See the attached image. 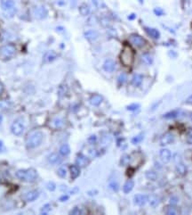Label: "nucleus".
I'll use <instances>...</instances> for the list:
<instances>
[{"label":"nucleus","mask_w":192,"mask_h":215,"mask_svg":"<svg viewBox=\"0 0 192 215\" xmlns=\"http://www.w3.org/2000/svg\"><path fill=\"white\" fill-rule=\"evenodd\" d=\"M43 133L41 131H32L26 138V147L27 148L33 149L39 147L43 141Z\"/></svg>","instance_id":"1"},{"label":"nucleus","mask_w":192,"mask_h":215,"mask_svg":"<svg viewBox=\"0 0 192 215\" xmlns=\"http://www.w3.org/2000/svg\"><path fill=\"white\" fill-rule=\"evenodd\" d=\"M15 175L17 178L24 182H33L37 179V176H38L37 171L32 168L19 170L16 172Z\"/></svg>","instance_id":"2"},{"label":"nucleus","mask_w":192,"mask_h":215,"mask_svg":"<svg viewBox=\"0 0 192 215\" xmlns=\"http://www.w3.org/2000/svg\"><path fill=\"white\" fill-rule=\"evenodd\" d=\"M134 60V52L129 45H124L120 54V61L124 66H131Z\"/></svg>","instance_id":"3"},{"label":"nucleus","mask_w":192,"mask_h":215,"mask_svg":"<svg viewBox=\"0 0 192 215\" xmlns=\"http://www.w3.org/2000/svg\"><path fill=\"white\" fill-rule=\"evenodd\" d=\"M17 49L14 45L12 44H6L0 48V59L7 61L12 59L16 55Z\"/></svg>","instance_id":"4"},{"label":"nucleus","mask_w":192,"mask_h":215,"mask_svg":"<svg viewBox=\"0 0 192 215\" xmlns=\"http://www.w3.org/2000/svg\"><path fill=\"white\" fill-rule=\"evenodd\" d=\"M11 131L12 134H14L15 136H20L21 135L24 131V125L23 122L20 120H17L15 122H13L11 126Z\"/></svg>","instance_id":"5"},{"label":"nucleus","mask_w":192,"mask_h":215,"mask_svg":"<svg viewBox=\"0 0 192 215\" xmlns=\"http://www.w3.org/2000/svg\"><path fill=\"white\" fill-rule=\"evenodd\" d=\"M34 15L38 20H44L47 17L48 11L44 6H37L34 8Z\"/></svg>","instance_id":"6"},{"label":"nucleus","mask_w":192,"mask_h":215,"mask_svg":"<svg viewBox=\"0 0 192 215\" xmlns=\"http://www.w3.org/2000/svg\"><path fill=\"white\" fill-rule=\"evenodd\" d=\"M129 40H130L131 44H133L136 48H143L146 45V40L138 34H132Z\"/></svg>","instance_id":"7"},{"label":"nucleus","mask_w":192,"mask_h":215,"mask_svg":"<svg viewBox=\"0 0 192 215\" xmlns=\"http://www.w3.org/2000/svg\"><path fill=\"white\" fill-rule=\"evenodd\" d=\"M89 159L87 158L86 155L84 154H77V158H76V164L78 166L79 168H84L87 167L89 164Z\"/></svg>","instance_id":"8"},{"label":"nucleus","mask_w":192,"mask_h":215,"mask_svg":"<svg viewBox=\"0 0 192 215\" xmlns=\"http://www.w3.org/2000/svg\"><path fill=\"white\" fill-rule=\"evenodd\" d=\"M39 197V192L37 190H30L28 193H26L23 197L25 202H33L35 200H37Z\"/></svg>","instance_id":"9"},{"label":"nucleus","mask_w":192,"mask_h":215,"mask_svg":"<svg viewBox=\"0 0 192 215\" xmlns=\"http://www.w3.org/2000/svg\"><path fill=\"white\" fill-rule=\"evenodd\" d=\"M0 6L4 12L9 11L12 8L15 7V3L13 0H1L0 2Z\"/></svg>","instance_id":"10"},{"label":"nucleus","mask_w":192,"mask_h":215,"mask_svg":"<svg viewBox=\"0 0 192 215\" xmlns=\"http://www.w3.org/2000/svg\"><path fill=\"white\" fill-rule=\"evenodd\" d=\"M49 125L52 129H62V128L64 127L65 122H64V121H63L62 119H61V118H54V119H53V120L50 122Z\"/></svg>","instance_id":"11"},{"label":"nucleus","mask_w":192,"mask_h":215,"mask_svg":"<svg viewBox=\"0 0 192 215\" xmlns=\"http://www.w3.org/2000/svg\"><path fill=\"white\" fill-rule=\"evenodd\" d=\"M174 140V137L173 134L171 133H165L164 135L162 136L160 138V144L161 146H167L172 144Z\"/></svg>","instance_id":"12"},{"label":"nucleus","mask_w":192,"mask_h":215,"mask_svg":"<svg viewBox=\"0 0 192 215\" xmlns=\"http://www.w3.org/2000/svg\"><path fill=\"white\" fill-rule=\"evenodd\" d=\"M103 69L107 72H112L116 69V62L112 59H107L103 63Z\"/></svg>","instance_id":"13"},{"label":"nucleus","mask_w":192,"mask_h":215,"mask_svg":"<svg viewBox=\"0 0 192 215\" xmlns=\"http://www.w3.org/2000/svg\"><path fill=\"white\" fill-rule=\"evenodd\" d=\"M133 201H134V203L137 204V205L143 206L148 202V197L145 196V195H143V194H138L136 196H134Z\"/></svg>","instance_id":"14"},{"label":"nucleus","mask_w":192,"mask_h":215,"mask_svg":"<svg viewBox=\"0 0 192 215\" xmlns=\"http://www.w3.org/2000/svg\"><path fill=\"white\" fill-rule=\"evenodd\" d=\"M56 58H57V54L54 51L50 50L44 54L43 57V61L44 63H48V62H52L53 61H54Z\"/></svg>","instance_id":"15"},{"label":"nucleus","mask_w":192,"mask_h":215,"mask_svg":"<svg viewBox=\"0 0 192 215\" xmlns=\"http://www.w3.org/2000/svg\"><path fill=\"white\" fill-rule=\"evenodd\" d=\"M159 155H160L162 161H163L164 162H170L171 158H172V154H171V152H170L168 149H166V148H163V149H161L160 152H159Z\"/></svg>","instance_id":"16"},{"label":"nucleus","mask_w":192,"mask_h":215,"mask_svg":"<svg viewBox=\"0 0 192 215\" xmlns=\"http://www.w3.org/2000/svg\"><path fill=\"white\" fill-rule=\"evenodd\" d=\"M85 38H87L88 41L92 42V41L96 40L99 38V33L96 31L90 30V31H87V32H85Z\"/></svg>","instance_id":"17"},{"label":"nucleus","mask_w":192,"mask_h":215,"mask_svg":"<svg viewBox=\"0 0 192 215\" xmlns=\"http://www.w3.org/2000/svg\"><path fill=\"white\" fill-rule=\"evenodd\" d=\"M89 101H90V104H91L92 105L98 106V105H100L101 103H102V101H103V98H102L101 95L96 94V95H93V96L90 98Z\"/></svg>","instance_id":"18"},{"label":"nucleus","mask_w":192,"mask_h":215,"mask_svg":"<svg viewBox=\"0 0 192 215\" xmlns=\"http://www.w3.org/2000/svg\"><path fill=\"white\" fill-rule=\"evenodd\" d=\"M145 31L148 33L149 36L153 38H155V39H157V38H160V33H159V31H157V29L149 28V27H145Z\"/></svg>","instance_id":"19"},{"label":"nucleus","mask_w":192,"mask_h":215,"mask_svg":"<svg viewBox=\"0 0 192 215\" xmlns=\"http://www.w3.org/2000/svg\"><path fill=\"white\" fill-rule=\"evenodd\" d=\"M143 76L139 73L134 74V75L133 76V78H132V84L135 87L141 86V85H142V83H143Z\"/></svg>","instance_id":"20"},{"label":"nucleus","mask_w":192,"mask_h":215,"mask_svg":"<svg viewBox=\"0 0 192 215\" xmlns=\"http://www.w3.org/2000/svg\"><path fill=\"white\" fill-rule=\"evenodd\" d=\"M148 202H149V205L151 207H157L159 203H160V198L157 197V196H155V195H151L148 197Z\"/></svg>","instance_id":"21"},{"label":"nucleus","mask_w":192,"mask_h":215,"mask_svg":"<svg viewBox=\"0 0 192 215\" xmlns=\"http://www.w3.org/2000/svg\"><path fill=\"white\" fill-rule=\"evenodd\" d=\"M48 161H49L50 163H52V164H58V163H60L62 162V158L58 154L53 153V154H51L48 156Z\"/></svg>","instance_id":"22"},{"label":"nucleus","mask_w":192,"mask_h":215,"mask_svg":"<svg viewBox=\"0 0 192 215\" xmlns=\"http://www.w3.org/2000/svg\"><path fill=\"white\" fill-rule=\"evenodd\" d=\"M69 172H70V176H71V178H72V179L77 178L79 176V174H80V170H79V167L77 165L70 166Z\"/></svg>","instance_id":"23"},{"label":"nucleus","mask_w":192,"mask_h":215,"mask_svg":"<svg viewBox=\"0 0 192 215\" xmlns=\"http://www.w3.org/2000/svg\"><path fill=\"white\" fill-rule=\"evenodd\" d=\"M90 6L87 5V4H82L80 6H79V12H80L81 15L83 16H87L90 14Z\"/></svg>","instance_id":"24"},{"label":"nucleus","mask_w":192,"mask_h":215,"mask_svg":"<svg viewBox=\"0 0 192 215\" xmlns=\"http://www.w3.org/2000/svg\"><path fill=\"white\" fill-rule=\"evenodd\" d=\"M133 187H134L133 181V180H127V181L124 183V187H123V191H124V193H125V194L130 193L131 191L133 190Z\"/></svg>","instance_id":"25"},{"label":"nucleus","mask_w":192,"mask_h":215,"mask_svg":"<svg viewBox=\"0 0 192 215\" xmlns=\"http://www.w3.org/2000/svg\"><path fill=\"white\" fill-rule=\"evenodd\" d=\"M141 60H142V62H143L144 64L150 65L153 62V57L150 55H149V54H143L142 55V57H141Z\"/></svg>","instance_id":"26"},{"label":"nucleus","mask_w":192,"mask_h":215,"mask_svg":"<svg viewBox=\"0 0 192 215\" xmlns=\"http://www.w3.org/2000/svg\"><path fill=\"white\" fill-rule=\"evenodd\" d=\"M91 3L96 9H103L106 7L104 2L101 0H91Z\"/></svg>","instance_id":"27"},{"label":"nucleus","mask_w":192,"mask_h":215,"mask_svg":"<svg viewBox=\"0 0 192 215\" xmlns=\"http://www.w3.org/2000/svg\"><path fill=\"white\" fill-rule=\"evenodd\" d=\"M59 152H60V154H61V155H62V156H66V155H68V154L70 153V148H69V147H68L67 144H64V145H62V147L60 148Z\"/></svg>","instance_id":"28"},{"label":"nucleus","mask_w":192,"mask_h":215,"mask_svg":"<svg viewBox=\"0 0 192 215\" xmlns=\"http://www.w3.org/2000/svg\"><path fill=\"white\" fill-rule=\"evenodd\" d=\"M176 172L181 176H184L187 173V167L183 163H179L176 166Z\"/></svg>","instance_id":"29"},{"label":"nucleus","mask_w":192,"mask_h":215,"mask_svg":"<svg viewBox=\"0 0 192 215\" xmlns=\"http://www.w3.org/2000/svg\"><path fill=\"white\" fill-rule=\"evenodd\" d=\"M179 114H180V111L174 110L164 114V118H166V119H174V118H177L179 116Z\"/></svg>","instance_id":"30"},{"label":"nucleus","mask_w":192,"mask_h":215,"mask_svg":"<svg viewBox=\"0 0 192 215\" xmlns=\"http://www.w3.org/2000/svg\"><path fill=\"white\" fill-rule=\"evenodd\" d=\"M145 176H146V178H148L149 180H151V181H155V180H157V174L154 171H148V172H146Z\"/></svg>","instance_id":"31"},{"label":"nucleus","mask_w":192,"mask_h":215,"mask_svg":"<svg viewBox=\"0 0 192 215\" xmlns=\"http://www.w3.org/2000/svg\"><path fill=\"white\" fill-rule=\"evenodd\" d=\"M130 161H131L130 156H129L128 154H124V155L121 157L120 163H121V165L122 166H126V165H128V164H129Z\"/></svg>","instance_id":"32"},{"label":"nucleus","mask_w":192,"mask_h":215,"mask_svg":"<svg viewBox=\"0 0 192 215\" xmlns=\"http://www.w3.org/2000/svg\"><path fill=\"white\" fill-rule=\"evenodd\" d=\"M111 142V138L110 136H104L101 138V144L102 147H105V146H108L110 143Z\"/></svg>","instance_id":"33"},{"label":"nucleus","mask_w":192,"mask_h":215,"mask_svg":"<svg viewBox=\"0 0 192 215\" xmlns=\"http://www.w3.org/2000/svg\"><path fill=\"white\" fill-rule=\"evenodd\" d=\"M57 174H58V176H59L60 178H65L66 175H67V170H66V168H65L64 166L60 167V168L58 169V171H57Z\"/></svg>","instance_id":"34"},{"label":"nucleus","mask_w":192,"mask_h":215,"mask_svg":"<svg viewBox=\"0 0 192 215\" xmlns=\"http://www.w3.org/2000/svg\"><path fill=\"white\" fill-rule=\"evenodd\" d=\"M166 213L168 215H176L178 213V212H177V210L174 208V205H171V206L167 207V209L166 211Z\"/></svg>","instance_id":"35"},{"label":"nucleus","mask_w":192,"mask_h":215,"mask_svg":"<svg viewBox=\"0 0 192 215\" xmlns=\"http://www.w3.org/2000/svg\"><path fill=\"white\" fill-rule=\"evenodd\" d=\"M84 213V211H83V209L82 208H80V207H78V206H77V207H75V208H73V210L70 212V214L72 215H81Z\"/></svg>","instance_id":"36"},{"label":"nucleus","mask_w":192,"mask_h":215,"mask_svg":"<svg viewBox=\"0 0 192 215\" xmlns=\"http://www.w3.org/2000/svg\"><path fill=\"white\" fill-rule=\"evenodd\" d=\"M143 138H144V136H143V134H140V135L134 137V138L132 139V143H133V144H134V145H136V144H138V143H140V142L143 141Z\"/></svg>","instance_id":"37"},{"label":"nucleus","mask_w":192,"mask_h":215,"mask_svg":"<svg viewBox=\"0 0 192 215\" xmlns=\"http://www.w3.org/2000/svg\"><path fill=\"white\" fill-rule=\"evenodd\" d=\"M127 80V75L125 73H121L118 77V82L119 84H124Z\"/></svg>","instance_id":"38"},{"label":"nucleus","mask_w":192,"mask_h":215,"mask_svg":"<svg viewBox=\"0 0 192 215\" xmlns=\"http://www.w3.org/2000/svg\"><path fill=\"white\" fill-rule=\"evenodd\" d=\"M16 12H17V9H16V7H14V8H12V9H11V10H9V11H6V12H5V16L7 17V18L12 17V16L16 13Z\"/></svg>","instance_id":"39"},{"label":"nucleus","mask_w":192,"mask_h":215,"mask_svg":"<svg viewBox=\"0 0 192 215\" xmlns=\"http://www.w3.org/2000/svg\"><path fill=\"white\" fill-rule=\"evenodd\" d=\"M50 211H51V204H50V203H47V204L44 205L43 208L41 209V213H43V214H47Z\"/></svg>","instance_id":"40"},{"label":"nucleus","mask_w":192,"mask_h":215,"mask_svg":"<svg viewBox=\"0 0 192 215\" xmlns=\"http://www.w3.org/2000/svg\"><path fill=\"white\" fill-rule=\"evenodd\" d=\"M110 189H112L113 191H117L118 190V188H119V186H118V182L117 181H112V182H110Z\"/></svg>","instance_id":"41"},{"label":"nucleus","mask_w":192,"mask_h":215,"mask_svg":"<svg viewBox=\"0 0 192 215\" xmlns=\"http://www.w3.org/2000/svg\"><path fill=\"white\" fill-rule=\"evenodd\" d=\"M126 108H127V110L129 111H136L137 109L140 108V105L139 104H132V105H128Z\"/></svg>","instance_id":"42"},{"label":"nucleus","mask_w":192,"mask_h":215,"mask_svg":"<svg viewBox=\"0 0 192 215\" xmlns=\"http://www.w3.org/2000/svg\"><path fill=\"white\" fill-rule=\"evenodd\" d=\"M178 201H179V199H178V197H172L171 198H170V201H169V203H170V204L171 205H176L177 203H178Z\"/></svg>","instance_id":"43"},{"label":"nucleus","mask_w":192,"mask_h":215,"mask_svg":"<svg viewBox=\"0 0 192 215\" xmlns=\"http://www.w3.org/2000/svg\"><path fill=\"white\" fill-rule=\"evenodd\" d=\"M187 141L189 144L192 145V128L189 129L188 130V138H187Z\"/></svg>","instance_id":"44"},{"label":"nucleus","mask_w":192,"mask_h":215,"mask_svg":"<svg viewBox=\"0 0 192 215\" xmlns=\"http://www.w3.org/2000/svg\"><path fill=\"white\" fill-rule=\"evenodd\" d=\"M67 90H68V88H67V87L66 86L61 87V88H60V90H59V94H60V96H62V95H65V94L67 93Z\"/></svg>","instance_id":"45"},{"label":"nucleus","mask_w":192,"mask_h":215,"mask_svg":"<svg viewBox=\"0 0 192 215\" xmlns=\"http://www.w3.org/2000/svg\"><path fill=\"white\" fill-rule=\"evenodd\" d=\"M154 12H155L156 15L161 16V15H163V13H164V11L162 10L161 8H155V9H154Z\"/></svg>","instance_id":"46"},{"label":"nucleus","mask_w":192,"mask_h":215,"mask_svg":"<svg viewBox=\"0 0 192 215\" xmlns=\"http://www.w3.org/2000/svg\"><path fill=\"white\" fill-rule=\"evenodd\" d=\"M101 23L103 25V26H109V24H110V21L108 20V18H102L101 19Z\"/></svg>","instance_id":"47"},{"label":"nucleus","mask_w":192,"mask_h":215,"mask_svg":"<svg viewBox=\"0 0 192 215\" xmlns=\"http://www.w3.org/2000/svg\"><path fill=\"white\" fill-rule=\"evenodd\" d=\"M56 186L54 183H53V182H49L48 184H47V188L49 189V190L51 191H54V189H55Z\"/></svg>","instance_id":"48"},{"label":"nucleus","mask_w":192,"mask_h":215,"mask_svg":"<svg viewBox=\"0 0 192 215\" xmlns=\"http://www.w3.org/2000/svg\"><path fill=\"white\" fill-rule=\"evenodd\" d=\"M96 140H97V138H96V137H95V136H91V137L88 138V142H89L90 144H92V145L95 144Z\"/></svg>","instance_id":"49"},{"label":"nucleus","mask_w":192,"mask_h":215,"mask_svg":"<svg viewBox=\"0 0 192 215\" xmlns=\"http://www.w3.org/2000/svg\"><path fill=\"white\" fill-rule=\"evenodd\" d=\"M186 103L187 104H190V105H192V95L191 96H190V97L187 98Z\"/></svg>","instance_id":"50"},{"label":"nucleus","mask_w":192,"mask_h":215,"mask_svg":"<svg viewBox=\"0 0 192 215\" xmlns=\"http://www.w3.org/2000/svg\"><path fill=\"white\" fill-rule=\"evenodd\" d=\"M68 199V196H63V197H62L61 198H60V200H61L62 202H65V201H67Z\"/></svg>","instance_id":"51"},{"label":"nucleus","mask_w":192,"mask_h":215,"mask_svg":"<svg viewBox=\"0 0 192 215\" xmlns=\"http://www.w3.org/2000/svg\"><path fill=\"white\" fill-rule=\"evenodd\" d=\"M3 91H4V85L0 82V96H1V94L3 93Z\"/></svg>","instance_id":"52"},{"label":"nucleus","mask_w":192,"mask_h":215,"mask_svg":"<svg viewBox=\"0 0 192 215\" xmlns=\"http://www.w3.org/2000/svg\"><path fill=\"white\" fill-rule=\"evenodd\" d=\"M3 149H4V144H3V142L0 140V153L3 151Z\"/></svg>","instance_id":"53"},{"label":"nucleus","mask_w":192,"mask_h":215,"mask_svg":"<svg viewBox=\"0 0 192 215\" xmlns=\"http://www.w3.org/2000/svg\"><path fill=\"white\" fill-rule=\"evenodd\" d=\"M135 17H136V15H135L134 13H133V14H131L130 16H128V19H129V20H133Z\"/></svg>","instance_id":"54"},{"label":"nucleus","mask_w":192,"mask_h":215,"mask_svg":"<svg viewBox=\"0 0 192 215\" xmlns=\"http://www.w3.org/2000/svg\"><path fill=\"white\" fill-rule=\"evenodd\" d=\"M2 121H3V117H2V115H0V123L2 122Z\"/></svg>","instance_id":"55"},{"label":"nucleus","mask_w":192,"mask_h":215,"mask_svg":"<svg viewBox=\"0 0 192 215\" xmlns=\"http://www.w3.org/2000/svg\"><path fill=\"white\" fill-rule=\"evenodd\" d=\"M190 119H191V121H192V112L190 113Z\"/></svg>","instance_id":"56"}]
</instances>
